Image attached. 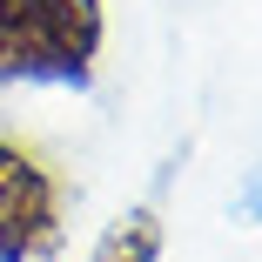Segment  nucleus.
<instances>
[{"label": "nucleus", "mask_w": 262, "mask_h": 262, "mask_svg": "<svg viewBox=\"0 0 262 262\" xmlns=\"http://www.w3.org/2000/svg\"><path fill=\"white\" fill-rule=\"evenodd\" d=\"M94 262H162V215H155V208H128V215L101 235Z\"/></svg>", "instance_id": "nucleus-3"}, {"label": "nucleus", "mask_w": 262, "mask_h": 262, "mask_svg": "<svg viewBox=\"0 0 262 262\" xmlns=\"http://www.w3.org/2000/svg\"><path fill=\"white\" fill-rule=\"evenodd\" d=\"M61 249V182L20 141H0V262H47Z\"/></svg>", "instance_id": "nucleus-2"}, {"label": "nucleus", "mask_w": 262, "mask_h": 262, "mask_svg": "<svg viewBox=\"0 0 262 262\" xmlns=\"http://www.w3.org/2000/svg\"><path fill=\"white\" fill-rule=\"evenodd\" d=\"M108 14L101 0H0V81L88 88Z\"/></svg>", "instance_id": "nucleus-1"}]
</instances>
